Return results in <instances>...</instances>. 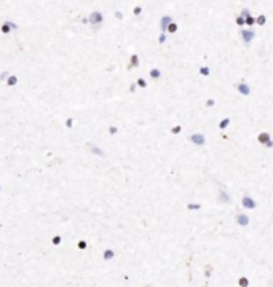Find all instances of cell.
<instances>
[{"label":"cell","mask_w":273,"mask_h":287,"mask_svg":"<svg viewBox=\"0 0 273 287\" xmlns=\"http://www.w3.org/2000/svg\"><path fill=\"white\" fill-rule=\"evenodd\" d=\"M188 139H190V142L195 144L197 147H203V145L206 144V136L201 134V132H193V134H190Z\"/></svg>","instance_id":"1"},{"label":"cell","mask_w":273,"mask_h":287,"mask_svg":"<svg viewBox=\"0 0 273 287\" xmlns=\"http://www.w3.org/2000/svg\"><path fill=\"white\" fill-rule=\"evenodd\" d=\"M88 21H90L91 24H94V26H101L102 21H104V16H102L101 11H93V13L88 16Z\"/></svg>","instance_id":"2"},{"label":"cell","mask_w":273,"mask_h":287,"mask_svg":"<svg viewBox=\"0 0 273 287\" xmlns=\"http://www.w3.org/2000/svg\"><path fill=\"white\" fill-rule=\"evenodd\" d=\"M241 206L244 207V209H249V211H252L257 207V202H255L251 196H243V199H241Z\"/></svg>","instance_id":"3"},{"label":"cell","mask_w":273,"mask_h":287,"mask_svg":"<svg viewBox=\"0 0 273 287\" xmlns=\"http://www.w3.org/2000/svg\"><path fill=\"white\" fill-rule=\"evenodd\" d=\"M239 35H241V38H243V42L244 43H251L254 40V37H255V32L254 30H251V29H241V32H239Z\"/></svg>","instance_id":"4"},{"label":"cell","mask_w":273,"mask_h":287,"mask_svg":"<svg viewBox=\"0 0 273 287\" xmlns=\"http://www.w3.org/2000/svg\"><path fill=\"white\" fill-rule=\"evenodd\" d=\"M235 222L239 225V227H248L249 222H251V218L246 215V214H236V215H235Z\"/></svg>","instance_id":"5"},{"label":"cell","mask_w":273,"mask_h":287,"mask_svg":"<svg viewBox=\"0 0 273 287\" xmlns=\"http://www.w3.org/2000/svg\"><path fill=\"white\" fill-rule=\"evenodd\" d=\"M235 88L241 96H249L251 94V88L246 85V83H238V85H235Z\"/></svg>","instance_id":"6"},{"label":"cell","mask_w":273,"mask_h":287,"mask_svg":"<svg viewBox=\"0 0 273 287\" xmlns=\"http://www.w3.org/2000/svg\"><path fill=\"white\" fill-rule=\"evenodd\" d=\"M271 140V136H270V132H260L259 136H257V142L259 144H262V145H267Z\"/></svg>","instance_id":"7"},{"label":"cell","mask_w":273,"mask_h":287,"mask_svg":"<svg viewBox=\"0 0 273 287\" xmlns=\"http://www.w3.org/2000/svg\"><path fill=\"white\" fill-rule=\"evenodd\" d=\"M172 22V18L171 16H163V18H161V21H160V27H161V30H163V33L166 32V29H168V26Z\"/></svg>","instance_id":"8"},{"label":"cell","mask_w":273,"mask_h":287,"mask_svg":"<svg viewBox=\"0 0 273 287\" xmlns=\"http://www.w3.org/2000/svg\"><path fill=\"white\" fill-rule=\"evenodd\" d=\"M0 32H2V33H5V35L11 32V22H10V21L3 22V24H2V27H0Z\"/></svg>","instance_id":"9"},{"label":"cell","mask_w":273,"mask_h":287,"mask_svg":"<svg viewBox=\"0 0 273 287\" xmlns=\"http://www.w3.org/2000/svg\"><path fill=\"white\" fill-rule=\"evenodd\" d=\"M90 147V150H91V153H94V155H98V156H105V153H104V150L102 148H99V147H96V145H88Z\"/></svg>","instance_id":"10"},{"label":"cell","mask_w":273,"mask_h":287,"mask_svg":"<svg viewBox=\"0 0 273 287\" xmlns=\"http://www.w3.org/2000/svg\"><path fill=\"white\" fill-rule=\"evenodd\" d=\"M150 78H153V80H158V78L161 77V70L160 69H157V67H153L152 70H150Z\"/></svg>","instance_id":"11"},{"label":"cell","mask_w":273,"mask_h":287,"mask_svg":"<svg viewBox=\"0 0 273 287\" xmlns=\"http://www.w3.org/2000/svg\"><path fill=\"white\" fill-rule=\"evenodd\" d=\"M18 81H19V78L16 75H10L8 80H7V85L8 86H16V85H18Z\"/></svg>","instance_id":"12"},{"label":"cell","mask_w":273,"mask_h":287,"mask_svg":"<svg viewBox=\"0 0 273 287\" xmlns=\"http://www.w3.org/2000/svg\"><path fill=\"white\" fill-rule=\"evenodd\" d=\"M102 257H104V260H112V258L115 257V252H114L112 249H105L104 254H102Z\"/></svg>","instance_id":"13"},{"label":"cell","mask_w":273,"mask_h":287,"mask_svg":"<svg viewBox=\"0 0 273 287\" xmlns=\"http://www.w3.org/2000/svg\"><path fill=\"white\" fill-rule=\"evenodd\" d=\"M130 61H131V64L128 65V69H133V67H137V65H139V56H137V54H133Z\"/></svg>","instance_id":"14"},{"label":"cell","mask_w":273,"mask_h":287,"mask_svg":"<svg viewBox=\"0 0 273 287\" xmlns=\"http://www.w3.org/2000/svg\"><path fill=\"white\" fill-rule=\"evenodd\" d=\"M230 123H232L230 118H224V120H220V121H219V129H220V131H222V129H227Z\"/></svg>","instance_id":"15"},{"label":"cell","mask_w":273,"mask_h":287,"mask_svg":"<svg viewBox=\"0 0 273 287\" xmlns=\"http://www.w3.org/2000/svg\"><path fill=\"white\" fill-rule=\"evenodd\" d=\"M177 29H179V26H177L176 22L172 21L171 24L168 26V29H166V32H169V33H176V32H177Z\"/></svg>","instance_id":"16"},{"label":"cell","mask_w":273,"mask_h":287,"mask_svg":"<svg viewBox=\"0 0 273 287\" xmlns=\"http://www.w3.org/2000/svg\"><path fill=\"white\" fill-rule=\"evenodd\" d=\"M238 285H239V287H248V285H249V279H248L246 276H241V278L238 279Z\"/></svg>","instance_id":"17"},{"label":"cell","mask_w":273,"mask_h":287,"mask_svg":"<svg viewBox=\"0 0 273 287\" xmlns=\"http://www.w3.org/2000/svg\"><path fill=\"white\" fill-rule=\"evenodd\" d=\"M265 22H267V16L265 14H260L255 18V24H259V26H265Z\"/></svg>","instance_id":"18"},{"label":"cell","mask_w":273,"mask_h":287,"mask_svg":"<svg viewBox=\"0 0 273 287\" xmlns=\"http://www.w3.org/2000/svg\"><path fill=\"white\" fill-rule=\"evenodd\" d=\"M201 204H198V202H190V204H187V209L188 211H198Z\"/></svg>","instance_id":"19"},{"label":"cell","mask_w":273,"mask_h":287,"mask_svg":"<svg viewBox=\"0 0 273 287\" xmlns=\"http://www.w3.org/2000/svg\"><path fill=\"white\" fill-rule=\"evenodd\" d=\"M209 72H211V70H209V67H208V65H203L201 69H200V75L208 77V75H209Z\"/></svg>","instance_id":"20"},{"label":"cell","mask_w":273,"mask_h":287,"mask_svg":"<svg viewBox=\"0 0 273 287\" xmlns=\"http://www.w3.org/2000/svg\"><path fill=\"white\" fill-rule=\"evenodd\" d=\"M244 24L254 26V24H255V18H254V16H248V18H244Z\"/></svg>","instance_id":"21"},{"label":"cell","mask_w":273,"mask_h":287,"mask_svg":"<svg viewBox=\"0 0 273 287\" xmlns=\"http://www.w3.org/2000/svg\"><path fill=\"white\" fill-rule=\"evenodd\" d=\"M51 243H53V246H59L61 243H63V238H61L59 234H56V236H53V239H51Z\"/></svg>","instance_id":"22"},{"label":"cell","mask_w":273,"mask_h":287,"mask_svg":"<svg viewBox=\"0 0 273 287\" xmlns=\"http://www.w3.org/2000/svg\"><path fill=\"white\" fill-rule=\"evenodd\" d=\"M136 86H139V88H147V81L144 80V78H137Z\"/></svg>","instance_id":"23"},{"label":"cell","mask_w":273,"mask_h":287,"mask_svg":"<svg viewBox=\"0 0 273 287\" xmlns=\"http://www.w3.org/2000/svg\"><path fill=\"white\" fill-rule=\"evenodd\" d=\"M77 247H79L80 250H85V249H88V243L82 239V241H79V244H77Z\"/></svg>","instance_id":"24"},{"label":"cell","mask_w":273,"mask_h":287,"mask_svg":"<svg viewBox=\"0 0 273 287\" xmlns=\"http://www.w3.org/2000/svg\"><path fill=\"white\" fill-rule=\"evenodd\" d=\"M182 131V126H179V125H176L174 128H171V134H179Z\"/></svg>","instance_id":"25"},{"label":"cell","mask_w":273,"mask_h":287,"mask_svg":"<svg viewBox=\"0 0 273 287\" xmlns=\"http://www.w3.org/2000/svg\"><path fill=\"white\" fill-rule=\"evenodd\" d=\"M235 22H236V24H238L239 27H243V26H244V18H241V16H236Z\"/></svg>","instance_id":"26"},{"label":"cell","mask_w":273,"mask_h":287,"mask_svg":"<svg viewBox=\"0 0 273 287\" xmlns=\"http://www.w3.org/2000/svg\"><path fill=\"white\" fill-rule=\"evenodd\" d=\"M8 77H10V72H7V70H5V72H2V74H0V80H8Z\"/></svg>","instance_id":"27"},{"label":"cell","mask_w":273,"mask_h":287,"mask_svg":"<svg viewBox=\"0 0 273 287\" xmlns=\"http://www.w3.org/2000/svg\"><path fill=\"white\" fill-rule=\"evenodd\" d=\"M222 198H224V202H225V204H227L228 201H230V198H228V195L225 193V191H220V199H222Z\"/></svg>","instance_id":"28"},{"label":"cell","mask_w":273,"mask_h":287,"mask_svg":"<svg viewBox=\"0 0 273 287\" xmlns=\"http://www.w3.org/2000/svg\"><path fill=\"white\" fill-rule=\"evenodd\" d=\"M72 125H74V118H67V120H66V128H72Z\"/></svg>","instance_id":"29"},{"label":"cell","mask_w":273,"mask_h":287,"mask_svg":"<svg viewBox=\"0 0 273 287\" xmlns=\"http://www.w3.org/2000/svg\"><path fill=\"white\" fill-rule=\"evenodd\" d=\"M239 16H241V18H248V16H251V13H249V10L244 8V10H241V14Z\"/></svg>","instance_id":"30"},{"label":"cell","mask_w":273,"mask_h":287,"mask_svg":"<svg viewBox=\"0 0 273 287\" xmlns=\"http://www.w3.org/2000/svg\"><path fill=\"white\" fill-rule=\"evenodd\" d=\"M165 42H166V33H161L160 38H158V43H160V45H163Z\"/></svg>","instance_id":"31"},{"label":"cell","mask_w":273,"mask_h":287,"mask_svg":"<svg viewBox=\"0 0 273 287\" xmlns=\"http://www.w3.org/2000/svg\"><path fill=\"white\" fill-rule=\"evenodd\" d=\"M109 132H110V134H117V132H118V128H117V126H110V128H109Z\"/></svg>","instance_id":"32"},{"label":"cell","mask_w":273,"mask_h":287,"mask_svg":"<svg viewBox=\"0 0 273 287\" xmlns=\"http://www.w3.org/2000/svg\"><path fill=\"white\" fill-rule=\"evenodd\" d=\"M133 13H134L136 16H139V14H141V13H142V8H141V7H136L134 10H133Z\"/></svg>","instance_id":"33"},{"label":"cell","mask_w":273,"mask_h":287,"mask_svg":"<svg viewBox=\"0 0 273 287\" xmlns=\"http://www.w3.org/2000/svg\"><path fill=\"white\" fill-rule=\"evenodd\" d=\"M216 102H214V99H208V100H206V107H213Z\"/></svg>","instance_id":"34"},{"label":"cell","mask_w":273,"mask_h":287,"mask_svg":"<svg viewBox=\"0 0 273 287\" xmlns=\"http://www.w3.org/2000/svg\"><path fill=\"white\" fill-rule=\"evenodd\" d=\"M211 271H213L211 268H206V269H204V274H206V276H211Z\"/></svg>","instance_id":"35"},{"label":"cell","mask_w":273,"mask_h":287,"mask_svg":"<svg viewBox=\"0 0 273 287\" xmlns=\"http://www.w3.org/2000/svg\"><path fill=\"white\" fill-rule=\"evenodd\" d=\"M265 147H267V148H271V147H273V140H270V142H268V144H267V145H265Z\"/></svg>","instance_id":"36"},{"label":"cell","mask_w":273,"mask_h":287,"mask_svg":"<svg viewBox=\"0 0 273 287\" xmlns=\"http://www.w3.org/2000/svg\"><path fill=\"white\" fill-rule=\"evenodd\" d=\"M130 91L134 93V91H136V85H131V86H130Z\"/></svg>","instance_id":"37"},{"label":"cell","mask_w":273,"mask_h":287,"mask_svg":"<svg viewBox=\"0 0 273 287\" xmlns=\"http://www.w3.org/2000/svg\"><path fill=\"white\" fill-rule=\"evenodd\" d=\"M11 29H13V30H16V29H18V24H14V22H11Z\"/></svg>","instance_id":"38"},{"label":"cell","mask_w":273,"mask_h":287,"mask_svg":"<svg viewBox=\"0 0 273 287\" xmlns=\"http://www.w3.org/2000/svg\"><path fill=\"white\" fill-rule=\"evenodd\" d=\"M0 191H2V185H0Z\"/></svg>","instance_id":"39"}]
</instances>
